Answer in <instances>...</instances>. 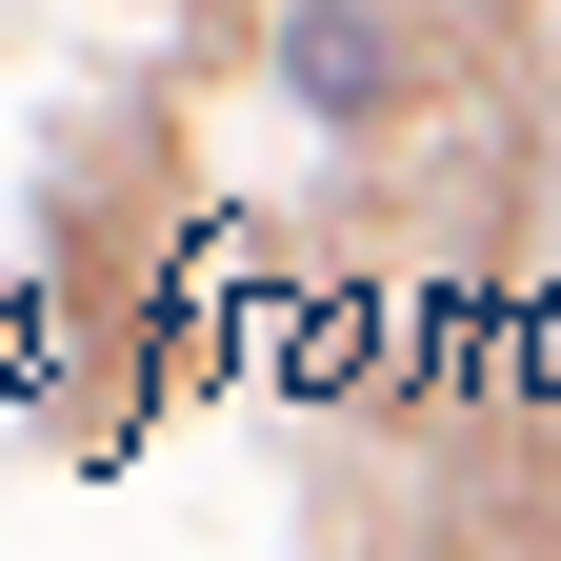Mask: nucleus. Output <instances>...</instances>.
Returning <instances> with one entry per match:
<instances>
[{"label":"nucleus","instance_id":"obj_1","mask_svg":"<svg viewBox=\"0 0 561 561\" xmlns=\"http://www.w3.org/2000/svg\"><path fill=\"white\" fill-rule=\"evenodd\" d=\"M261 60H280L321 121H381V101L421 81V41H401V21H261Z\"/></svg>","mask_w":561,"mask_h":561}]
</instances>
